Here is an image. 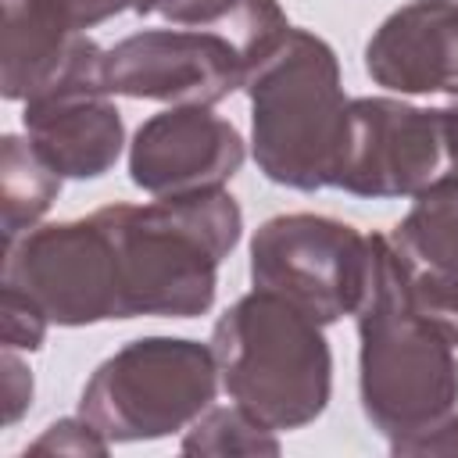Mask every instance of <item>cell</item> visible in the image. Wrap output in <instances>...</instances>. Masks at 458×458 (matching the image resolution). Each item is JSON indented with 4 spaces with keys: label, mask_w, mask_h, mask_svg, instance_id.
I'll return each instance as SVG.
<instances>
[{
    "label": "cell",
    "mask_w": 458,
    "mask_h": 458,
    "mask_svg": "<svg viewBox=\"0 0 458 458\" xmlns=\"http://www.w3.org/2000/svg\"><path fill=\"white\" fill-rule=\"evenodd\" d=\"M93 218L114 247L118 318H197L211 311L218 265L243 236V211L225 190L107 204Z\"/></svg>",
    "instance_id": "1"
},
{
    "label": "cell",
    "mask_w": 458,
    "mask_h": 458,
    "mask_svg": "<svg viewBox=\"0 0 458 458\" xmlns=\"http://www.w3.org/2000/svg\"><path fill=\"white\" fill-rule=\"evenodd\" d=\"M358 318V397L386 440H401L458 404V358L444 329L419 308L386 233L369 236V283Z\"/></svg>",
    "instance_id": "2"
},
{
    "label": "cell",
    "mask_w": 458,
    "mask_h": 458,
    "mask_svg": "<svg viewBox=\"0 0 458 458\" xmlns=\"http://www.w3.org/2000/svg\"><path fill=\"white\" fill-rule=\"evenodd\" d=\"M243 89L250 100V150L261 175L301 193L336 186L351 104L336 50L311 29H290L247 72Z\"/></svg>",
    "instance_id": "3"
},
{
    "label": "cell",
    "mask_w": 458,
    "mask_h": 458,
    "mask_svg": "<svg viewBox=\"0 0 458 458\" xmlns=\"http://www.w3.org/2000/svg\"><path fill=\"white\" fill-rule=\"evenodd\" d=\"M222 390L261 426L283 433L315 422L333 394V351L322 326L268 290L233 301L211 333Z\"/></svg>",
    "instance_id": "4"
},
{
    "label": "cell",
    "mask_w": 458,
    "mask_h": 458,
    "mask_svg": "<svg viewBox=\"0 0 458 458\" xmlns=\"http://www.w3.org/2000/svg\"><path fill=\"white\" fill-rule=\"evenodd\" d=\"M211 344L186 336H140L104 358L82 386L79 415L107 444L161 440L190 429L218 397Z\"/></svg>",
    "instance_id": "5"
},
{
    "label": "cell",
    "mask_w": 458,
    "mask_h": 458,
    "mask_svg": "<svg viewBox=\"0 0 458 458\" xmlns=\"http://www.w3.org/2000/svg\"><path fill=\"white\" fill-rule=\"evenodd\" d=\"M458 168V107H415L394 97L347 104L336 190L369 200L419 197Z\"/></svg>",
    "instance_id": "6"
},
{
    "label": "cell",
    "mask_w": 458,
    "mask_h": 458,
    "mask_svg": "<svg viewBox=\"0 0 458 458\" xmlns=\"http://www.w3.org/2000/svg\"><path fill=\"white\" fill-rule=\"evenodd\" d=\"M250 283L279 293L318 326L354 315L369 283V236L351 222L290 211L250 236Z\"/></svg>",
    "instance_id": "7"
},
{
    "label": "cell",
    "mask_w": 458,
    "mask_h": 458,
    "mask_svg": "<svg viewBox=\"0 0 458 458\" xmlns=\"http://www.w3.org/2000/svg\"><path fill=\"white\" fill-rule=\"evenodd\" d=\"M4 286L29 293L54 326L118 318V265L104 225L89 218L50 222L4 240Z\"/></svg>",
    "instance_id": "8"
},
{
    "label": "cell",
    "mask_w": 458,
    "mask_h": 458,
    "mask_svg": "<svg viewBox=\"0 0 458 458\" xmlns=\"http://www.w3.org/2000/svg\"><path fill=\"white\" fill-rule=\"evenodd\" d=\"M247 64L236 43L211 29H143L104 50L111 97L211 107L243 89Z\"/></svg>",
    "instance_id": "9"
},
{
    "label": "cell",
    "mask_w": 458,
    "mask_h": 458,
    "mask_svg": "<svg viewBox=\"0 0 458 458\" xmlns=\"http://www.w3.org/2000/svg\"><path fill=\"white\" fill-rule=\"evenodd\" d=\"M240 129L211 107H168L140 122L129 143V179L150 197L225 190L243 168Z\"/></svg>",
    "instance_id": "10"
},
{
    "label": "cell",
    "mask_w": 458,
    "mask_h": 458,
    "mask_svg": "<svg viewBox=\"0 0 458 458\" xmlns=\"http://www.w3.org/2000/svg\"><path fill=\"white\" fill-rule=\"evenodd\" d=\"M0 93L7 100H36L57 89L104 86V50L79 32L57 0H0Z\"/></svg>",
    "instance_id": "11"
},
{
    "label": "cell",
    "mask_w": 458,
    "mask_h": 458,
    "mask_svg": "<svg viewBox=\"0 0 458 458\" xmlns=\"http://www.w3.org/2000/svg\"><path fill=\"white\" fill-rule=\"evenodd\" d=\"M365 72L401 97L458 100V0H411L390 11L365 43Z\"/></svg>",
    "instance_id": "12"
},
{
    "label": "cell",
    "mask_w": 458,
    "mask_h": 458,
    "mask_svg": "<svg viewBox=\"0 0 458 458\" xmlns=\"http://www.w3.org/2000/svg\"><path fill=\"white\" fill-rule=\"evenodd\" d=\"M21 125L36 154L61 179H100L125 147V122L100 86L57 89L25 100Z\"/></svg>",
    "instance_id": "13"
},
{
    "label": "cell",
    "mask_w": 458,
    "mask_h": 458,
    "mask_svg": "<svg viewBox=\"0 0 458 458\" xmlns=\"http://www.w3.org/2000/svg\"><path fill=\"white\" fill-rule=\"evenodd\" d=\"M404 272L419 286L458 279V168L422 190L411 211L386 233Z\"/></svg>",
    "instance_id": "14"
},
{
    "label": "cell",
    "mask_w": 458,
    "mask_h": 458,
    "mask_svg": "<svg viewBox=\"0 0 458 458\" xmlns=\"http://www.w3.org/2000/svg\"><path fill=\"white\" fill-rule=\"evenodd\" d=\"M61 193V175L36 154L29 136L7 132L0 140V204H4V240L32 229Z\"/></svg>",
    "instance_id": "15"
},
{
    "label": "cell",
    "mask_w": 458,
    "mask_h": 458,
    "mask_svg": "<svg viewBox=\"0 0 458 458\" xmlns=\"http://www.w3.org/2000/svg\"><path fill=\"white\" fill-rule=\"evenodd\" d=\"M186 454H279L276 429L261 426L240 404L208 408L182 437Z\"/></svg>",
    "instance_id": "16"
},
{
    "label": "cell",
    "mask_w": 458,
    "mask_h": 458,
    "mask_svg": "<svg viewBox=\"0 0 458 458\" xmlns=\"http://www.w3.org/2000/svg\"><path fill=\"white\" fill-rule=\"evenodd\" d=\"M0 322H4V347L11 351H39L50 318L43 315V308L21 293L18 286H4L0 283Z\"/></svg>",
    "instance_id": "17"
},
{
    "label": "cell",
    "mask_w": 458,
    "mask_h": 458,
    "mask_svg": "<svg viewBox=\"0 0 458 458\" xmlns=\"http://www.w3.org/2000/svg\"><path fill=\"white\" fill-rule=\"evenodd\" d=\"M107 447H111V444H107V440L97 433V426H93L89 419H82V415L50 422V426L43 429V437L29 444L32 454H39V451H57V454H107Z\"/></svg>",
    "instance_id": "18"
},
{
    "label": "cell",
    "mask_w": 458,
    "mask_h": 458,
    "mask_svg": "<svg viewBox=\"0 0 458 458\" xmlns=\"http://www.w3.org/2000/svg\"><path fill=\"white\" fill-rule=\"evenodd\" d=\"M390 451L394 454H458V411H451L401 440H390Z\"/></svg>",
    "instance_id": "19"
},
{
    "label": "cell",
    "mask_w": 458,
    "mask_h": 458,
    "mask_svg": "<svg viewBox=\"0 0 458 458\" xmlns=\"http://www.w3.org/2000/svg\"><path fill=\"white\" fill-rule=\"evenodd\" d=\"M411 279V276H408ZM411 293L419 301V308L444 329V336L458 347V279L444 283V286H419L411 283Z\"/></svg>",
    "instance_id": "20"
},
{
    "label": "cell",
    "mask_w": 458,
    "mask_h": 458,
    "mask_svg": "<svg viewBox=\"0 0 458 458\" xmlns=\"http://www.w3.org/2000/svg\"><path fill=\"white\" fill-rule=\"evenodd\" d=\"M4 369H7V422H18L32 401V376L11 347H4Z\"/></svg>",
    "instance_id": "21"
},
{
    "label": "cell",
    "mask_w": 458,
    "mask_h": 458,
    "mask_svg": "<svg viewBox=\"0 0 458 458\" xmlns=\"http://www.w3.org/2000/svg\"><path fill=\"white\" fill-rule=\"evenodd\" d=\"M57 7L68 14V21L79 32H86V29H93V25L122 14L125 7H132V0H57Z\"/></svg>",
    "instance_id": "22"
},
{
    "label": "cell",
    "mask_w": 458,
    "mask_h": 458,
    "mask_svg": "<svg viewBox=\"0 0 458 458\" xmlns=\"http://www.w3.org/2000/svg\"><path fill=\"white\" fill-rule=\"evenodd\" d=\"M454 107H458V100H454Z\"/></svg>",
    "instance_id": "23"
}]
</instances>
